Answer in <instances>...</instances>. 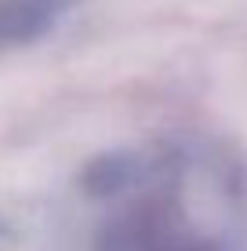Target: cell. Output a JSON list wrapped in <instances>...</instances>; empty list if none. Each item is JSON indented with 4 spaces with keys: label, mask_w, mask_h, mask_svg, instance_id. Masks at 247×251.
I'll list each match as a JSON object with an SVG mask.
<instances>
[{
    "label": "cell",
    "mask_w": 247,
    "mask_h": 251,
    "mask_svg": "<svg viewBox=\"0 0 247 251\" xmlns=\"http://www.w3.org/2000/svg\"><path fill=\"white\" fill-rule=\"evenodd\" d=\"M80 251H244L247 182L222 150L167 138L106 153L76 182Z\"/></svg>",
    "instance_id": "1"
},
{
    "label": "cell",
    "mask_w": 247,
    "mask_h": 251,
    "mask_svg": "<svg viewBox=\"0 0 247 251\" xmlns=\"http://www.w3.org/2000/svg\"><path fill=\"white\" fill-rule=\"evenodd\" d=\"M0 251H15V244H11V233H7L4 226H0Z\"/></svg>",
    "instance_id": "3"
},
{
    "label": "cell",
    "mask_w": 247,
    "mask_h": 251,
    "mask_svg": "<svg viewBox=\"0 0 247 251\" xmlns=\"http://www.w3.org/2000/svg\"><path fill=\"white\" fill-rule=\"evenodd\" d=\"M69 7L73 0H0V51L37 40Z\"/></svg>",
    "instance_id": "2"
}]
</instances>
